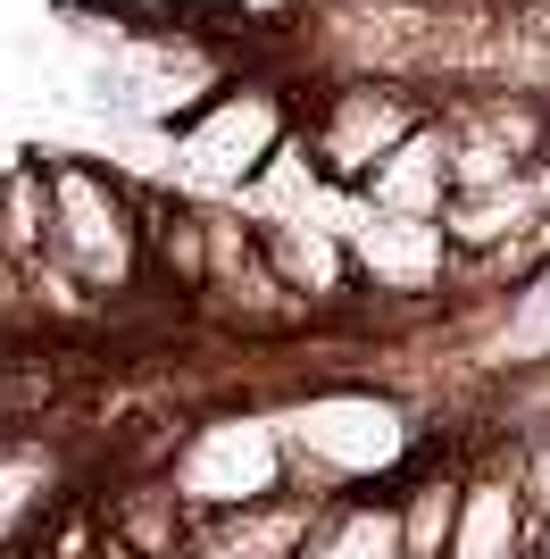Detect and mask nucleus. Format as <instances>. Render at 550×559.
<instances>
[{
	"instance_id": "nucleus-13",
	"label": "nucleus",
	"mask_w": 550,
	"mask_h": 559,
	"mask_svg": "<svg viewBox=\"0 0 550 559\" xmlns=\"http://www.w3.org/2000/svg\"><path fill=\"white\" fill-rule=\"evenodd\" d=\"M392 510H400V559H451L458 510H467V467L458 460L417 467L409 485L392 492Z\"/></svg>"
},
{
	"instance_id": "nucleus-11",
	"label": "nucleus",
	"mask_w": 550,
	"mask_h": 559,
	"mask_svg": "<svg viewBox=\"0 0 550 559\" xmlns=\"http://www.w3.org/2000/svg\"><path fill=\"white\" fill-rule=\"evenodd\" d=\"M0 251L17 259L25 284L59 259V201H50V167L43 159H9L0 167Z\"/></svg>"
},
{
	"instance_id": "nucleus-9",
	"label": "nucleus",
	"mask_w": 550,
	"mask_h": 559,
	"mask_svg": "<svg viewBox=\"0 0 550 559\" xmlns=\"http://www.w3.org/2000/svg\"><path fill=\"white\" fill-rule=\"evenodd\" d=\"M534 551V518H526V492H517V460H483L467 467V510H458V535L451 559H526Z\"/></svg>"
},
{
	"instance_id": "nucleus-10",
	"label": "nucleus",
	"mask_w": 550,
	"mask_h": 559,
	"mask_svg": "<svg viewBox=\"0 0 550 559\" xmlns=\"http://www.w3.org/2000/svg\"><path fill=\"white\" fill-rule=\"evenodd\" d=\"M451 192H458V176H451V142H442V117H434L426 134H409L375 176H367L359 201H367V210H384V217H442V210H451Z\"/></svg>"
},
{
	"instance_id": "nucleus-4",
	"label": "nucleus",
	"mask_w": 550,
	"mask_h": 559,
	"mask_svg": "<svg viewBox=\"0 0 550 559\" xmlns=\"http://www.w3.org/2000/svg\"><path fill=\"white\" fill-rule=\"evenodd\" d=\"M426 126H434V109H426L400 75H343V84L318 93V109L300 117V134L318 151L325 185H343V192H367V176H375L409 134H426Z\"/></svg>"
},
{
	"instance_id": "nucleus-3",
	"label": "nucleus",
	"mask_w": 550,
	"mask_h": 559,
	"mask_svg": "<svg viewBox=\"0 0 550 559\" xmlns=\"http://www.w3.org/2000/svg\"><path fill=\"white\" fill-rule=\"evenodd\" d=\"M167 485L183 492V510H192V518L259 510V501H275V492H292L284 426L259 418V409H217V418L183 426L176 451H167Z\"/></svg>"
},
{
	"instance_id": "nucleus-20",
	"label": "nucleus",
	"mask_w": 550,
	"mask_h": 559,
	"mask_svg": "<svg viewBox=\"0 0 550 559\" xmlns=\"http://www.w3.org/2000/svg\"><path fill=\"white\" fill-rule=\"evenodd\" d=\"M92 559H100V551H92Z\"/></svg>"
},
{
	"instance_id": "nucleus-14",
	"label": "nucleus",
	"mask_w": 550,
	"mask_h": 559,
	"mask_svg": "<svg viewBox=\"0 0 550 559\" xmlns=\"http://www.w3.org/2000/svg\"><path fill=\"white\" fill-rule=\"evenodd\" d=\"M142 251H151V276L208 293V210H192L176 192H142Z\"/></svg>"
},
{
	"instance_id": "nucleus-16",
	"label": "nucleus",
	"mask_w": 550,
	"mask_h": 559,
	"mask_svg": "<svg viewBox=\"0 0 550 559\" xmlns=\"http://www.w3.org/2000/svg\"><path fill=\"white\" fill-rule=\"evenodd\" d=\"M509 460H517V492H526V518L542 526V518H550V426H526V435L509 443Z\"/></svg>"
},
{
	"instance_id": "nucleus-15",
	"label": "nucleus",
	"mask_w": 550,
	"mask_h": 559,
	"mask_svg": "<svg viewBox=\"0 0 550 559\" xmlns=\"http://www.w3.org/2000/svg\"><path fill=\"white\" fill-rule=\"evenodd\" d=\"M300 559H400V510L384 501H367V492H343V501H325L318 535Z\"/></svg>"
},
{
	"instance_id": "nucleus-5",
	"label": "nucleus",
	"mask_w": 550,
	"mask_h": 559,
	"mask_svg": "<svg viewBox=\"0 0 550 559\" xmlns=\"http://www.w3.org/2000/svg\"><path fill=\"white\" fill-rule=\"evenodd\" d=\"M292 134H300V117L275 84H217V93L176 126V159H183L192 185H217V192L242 201V192L259 185V167Z\"/></svg>"
},
{
	"instance_id": "nucleus-19",
	"label": "nucleus",
	"mask_w": 550,
	"mask_h": 559,
	"mask_svg": "<svg viewBox=\"0 0 550 559\" xmlns=\"http://www.w3.org/2000/svg\"><path fill=\"white\" fill-rule=\"evenodd\" d=\"M17 559H43V551H17Z\"/></svg>"
},
{
	"instance_id": "nucleus-18",
	"label": "nucleus",
	"mask_w": 550,
	"mask_h": 559,
	"mask_svg": "<svg viewBox=\"0 0 550 559\" xmlns=\"http://www.w3.org/2000/svg\"><path fill=\"white\" fill-rule=\"evenodd\" d=\"M526 559H550V518L534 526V551H526Z\"/></svg>"
},
{
	"instance_id": "nucleus-6",
	"label": "nucleus",
	"mask_w": 550,
	"mask_h": 559,
	"mask_svg": "<svg viewBox=\"0 0 550 559\" xmlns=\"http://www.w3.org/2000/svg\"><path fill=\"white\" fill-rule=\"evenodd\" d=\"M350 267H359V284H375L384 301H426V293H442L458 267L451 251V234H442V217H384V210H367L350 217Z\"/></svg>"
},
{
	"instance_id": "nucleus-8",
	"label": "nucleus",
	"mask_w": 550,
	"mask_h": 559,
	"mask_svg": "<svg viewBox=\"0 0 550 559\" xmlns=\"http://www.w3.org/2000/svg\"><path fill=\"white\" fill-rule=\"evenodd\" d=\"M267 242V267L284 276V293L309 309H343L359 293V267H350V242L343 226H325V217H300V226H259Z\"/></svg>"
},
{
	"instance_id": "nucleus-1",
	"label": "nucleus",
	"mask_w": 550,
	"mask_h": 559,
	"mask_svg": "<svg viewBox=\"0 0 550 559\" xmlns=\"http://www.w3.org/2000/svg\"><path fill=\"white\" fill-rule=\"evenodd\" d=\"M284 451H292V485L318 501L375 485L409 460V409L375 393H309L300 409H284Z\"/></svg>"
},
{
	"instance_id": "nucleus-7",
	"label": "nucleus",
	"mask_w": 550,
	"mask_h": 559,
	"mask_svg": "<svg viewBox=\"0 0 550 559\" xmlns=\"http://www.w3.org/2000/svg\"><path fill=\"white\" fill-rule=\"evenodd\" d=\"M325 501L318 492H275L259 510H234V518H201V535H192V559H300L309 535H318Z\"/></svg>"
},
{
	"instance_id": "nucleus-12",
	"label": "nucleus",
	"mask_w": 550,
	"mask_h": 559,
	"mask_svg": "<svg viewBox=\"0 0 550 559\" xmlns=\"http://www.w3.org/2000/svg\"><path fill=\"white\" fill-rule=\"evenodd\" d=\"M100 526H109V543H125L134 559H192V535H201V518L183 510V492L167 485V476L125 485L109 510H100Z\"/></svg>"
},
{
	"instance_id": "nucleus-17",
	"label": "nucleus",
	"mask_w": 550,
	"mask_h": 559,
	"mask_svg": "<svg viewBox=\"0 0 550 559\" xmlns=\"http://www.w3.org/2000/svg\"><path fill=\"white\" fill-rule=\"evenodd\" d=\"M534 201H542V217H550V151H542V167H534Z\"/></svg>"
},
{
	"instance_id": "nucleus-2",
	"label": "nucleus",
	"mask_w": 550,
	"mask_h": 559,
	"mask_svg": "<svg viewBox=\"0 0 550 559\" xmlns=\"http://www.w3.org/2000/svg\"><path fill=\"white\" fill-rule=\"evenodd\" d=\"M50 167V201H59V267L109 309L151 276L142 251V192H125L109 167L92 159H43Z\"/></svg>"
}]
</instances>
